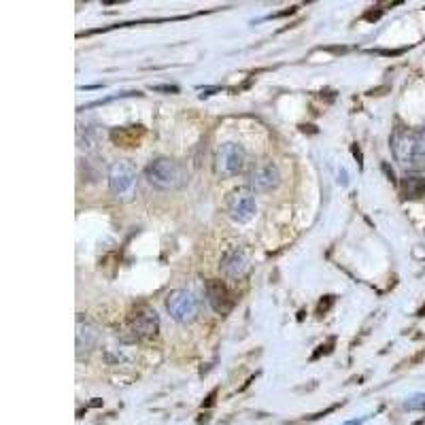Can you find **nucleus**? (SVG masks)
I'll return each instance as SVG.
<instances>
[{
	"mask_svg": "<svg viewBox=\"0 0 425 425\" xmlns=\"http://www.w3.org/2000/svg\"><path fill=\"white\" fill-rule=\"evenodd\" d=\"M389 145L400 168L406 172L425 170V128H398Z\"/></svg>",
	"mask_w": 425,
	"mask_h": 425,
	"instance_id": "f257e3e1",
	"label": "nucleus"
},
{
	"mask_svg": "<svg viewBox=\"0 0 425 425\" xmlns=\"http://www.w3.org/2000/svg\"><path fill=\"white\" fill-rule=\"evenodd\" d=\"M145 177L153 187H158L162 191H175L187 183L185 166L177 160H170V158H156L147 166Z\"/></svg>",
	"mask_w": 425,
	"mask_h": 425,
	"instance_id": "f03ea898",
	"label": "nucleus"
},
{
	"mask_svg": "<svg viewBox=\"0 0 425 425\" xmlns=\"http://www.w3.org/2000/svg\"><path fill=\"white\" fill-rule=\"evenodd\" d=\"M247 162V151L239 143H224L215 153V172L222 179L236 177Z\"/></svg>",
	"mask_w": 425,
	"mask_h": 425,
	"instance_id": "7ed1b4c3",
	"label": "nucleus"
},
{
	"mask_svg": "<svg viewBox=\"0 0 425 425\" xmlns=\"http://www.w3.org/2000/svg\"><path fill=\"white\" fill-rule=\"evenodd\" d=\"M226 212L236 224H247L255 215V196L249 187H236L226 198Z\"/></svg>",
	"mask_w": 425,
	"mask_h": 425,
	"instance_id": "20e7f679",
	"label": "nucleus"
},
{
	"mask_svg": "<svg viewBox=\"0 0 425 425\" xmlns=\"http://www.w3.org/2000/svg\"><path fill=\"white\" fill-rule=\"evenodd\" d=\"M166 310L179 324H189L198 315V300L187 289H172L166 296Z\"/></svg>",
	"mask_w": 425,
	"mask_h": 425,
	"instance_id": "39448f33",
	"label": "nucleus"
},
{
	"mask_svg": "<svg viewBox=\"0 0 425 425\" xmlns=\"http://www.w3.org/2000/svg\"><path fill=\"white\" fill-rule=\"evenodd\" d=\"M137 183V166L130 160H118L109 168V187L118 198H130Z\"/></svg>",
	"mask_w": 425,
	"mask_h": 425,
	"instance_id": "423d86ee",
	"label": "nucleus"
},
{
	"mask_svg": "<svg viewBox=\"0 0 425 425\" xmlns=\"http://www.w3.org/2000/svg\"><path fill=\"white\" fill-rule=\"evenodd\" d=\"M281 183V170L274 162L262 160L255 162L249 172V189L251 191H270L277 189Z\"/></svg>",
	"mask_w": 425,
	"mask_h": 425,
	"instance_id": "0eeeda50",
	"label": "nucleus"
},
{
	"mask_svg": "<svg viewBox=\"0 0 425 425\" xmlns=\"http://www.w3.org/2000/svg\"><path fill=\"white\" fill-rule=\"evenodd\" d=\"M160 330V317L156 310H141L132 317V322L126 328V341H143L149 336H156Z\"/></svg>",
	"mask_w": 425,
	"mask_h": 425,
	"instance_id": "6e6552de",
	"label": "nucleus"
},
{
	"mask_svg": "<svg viewBox=\"0 0 425 425\" xmlns=\"http://www.w3.org/2000/svg\"><path fill=\"white\" fill-rule=\"evenodd\" d=\"M206 300H208L210 308L215 310L217 315H230L234 304H236V298L230 291V287L224 281H217V279H210L206 283Z\"/></svg>",
	"mask_w": 425,
	"mask_h": 425,
	"instance_id": "1a4fd4ad",
	"label": "nucleus"
},
{
	"mask_svg": "<svg viewBox=\"0 0 425 425\" xmlns=\"http://www.w3.org/2000/svg\"><path fill=\"white\" fill-rule=\"evenodd\" d=\"M247 268H249V260H247V253L241 247H232V249H228L222 255L220 270H222L224 277H228V279H243L247 274Z\"/></svg>",
	"mask_w": 425,
	"mask_h": 425,
	"instance_id": "9d476101",
	"label": "nucleus"
},
{
	"mask_svg": "<svg viewBox=\"0 0 425 425\" xmlns=\"http://www.w3.org/2000/svg\"><path fill=\"white\" fill-rule=\"evenodd\" d=\"M98 328L89 322H83V317L77 319V355L81 357L83 353H89L98 345Z\"/></svg>",
	"mask_w": 425,
	"mask_h": 425,
	"instance_id": "9b49d317",
	"label": "nucleus"
},
{
	"mask_svg": "<svg viewBox=\"0 0 425 425\" xmlns=\"http://www.w3.org/2000/svg\"><path fill=\"white\" fill-rule=\"evenodd\" d=\"M143 126H130V128H120L111 132V139L118 143V147H139V141L143 137Z\"/></svg>",
	"mask_w": 425,
	"mask_h": 425,
	"instance_id": "f8f14e48",
	"label": "nucleus"
},
{
	"mask_svg": "<svg viewBox=\"0 0 425 425\" xmlns=\"http://www.w3.org/2000/svg\"><path fill=\"white\" fill-rule=\"evenodd\" d=\"M402 196L404 198H421L425 196V179H404L402 181Z\"/></svg>",
	"mask_w": 425,
	"mask_h": 425,
	"instance_id": "ddd939ff",
	"label": "nucleus"
},
{
	"mask_svg": "<svg viewBox=\"0 0 425 425\" xmlns=\"http://www.w3.org/2000/svg\"><path fill=\"white\" fill-rule=\"evenodd\" d=\"M404 408H406V410H421V408H425V393L410 395V398L404 402Z\"/></svg>",
	"mask_w": 425,
	"mask_h": 425,
	"instance_id": "4468645a",
	"label": "nucleus"
},
{
	"mask_svg": "<svg viewBox=\"0 0 425 425\" xmlns=\"http://www.w3.org/2000/svg\"><path fill=\"white\" fill-rule=\"evenodd\" d=\"M334 302H336V298L334 296H326L322 302L317 304V315H326L332 306H334Z\"/></svg>",
	"mask_w": 425,
	"mask_h": 425,
	"instance_id": "2eb2a0df",
	"label": "nucleus"
},
{
	"mask_svg": "<svg viewBox=\"0 0 425 425\" xmlns=\"http://www.w3.org/2000/svg\"><path fill=\"white\" fill-rule=\"evenodd\" d=\"M334 343H336V341H334V338H330V341H328L326 345H322V347H319V351H315V353H312V357H310V360H319V357H322V355H328V353H332V347H334Z\"/></svg>",
	"mask_w": 425,
	"mask_h": 425,
	"instance_id": "dca6fc26",
	"label": "nucleus"
},
{
	"mask_svg": "<svg viewBox=\"0 0 425 425\" xmlns=\"http://www.w3.org/2000/svg\"><path fill=\"white\" fill-rule=\"evenodd\" d=\"M153 91H166V94H179L177 85H151Z\"/></svg>",
	"mask_w": 425,
	"mask_h": 425,
	"instance_id": "f3484780",
	"label": "nucleus"
},
{
	"mask_svg": "<svg viewBox=\"0 0 425 425\" xmlns=\"http://www.w3.org/2000/svg\"><path fill=\"white\" fill-rule=\"evenodd\" d=\"M336 408H341V404H334V406H330V408H326L324 412H317V414H312V417H308V419H322V417H326V414H330V412H334Z\"/></svg>",
	"mask_w": 425,
	"mask_h": 425,
	"instance_id": "a211bd4d",
	"label": "nucleus"
},
{
	"mask_svg": "<svg viewBox=\"0 0 425 425\" xmlns=\"http://www.w3.org/2000/svg\"><path fill=\"white\" fill-rule=\"evenodd\" d=\"M215 395H217V389H212V391L206 395V400H204V404H202V406H204V408H208V406L215 404Z\"/></svg>",
	"mask_w": 425,
	"mask_h": 425,
	"instance_id": "6ab92c4d",
	"label": "nucleus"
},
{
	"mask_svg": "<svg viewBox=\"0 0 425 425\" xmlns=\"http://www.w3.org/2000/svg\"><path fill=\"white\" fill-rule=\"evenodd\" d=\"M296 11H298V7H291V9H287V11H281V13H274V15H270L268 20H272V18H274V20H277V18H287V15H293Z\"/></svg>",
	"mask_w": 425,
	"mask_h": 425,
	"instance_id": "aec40b11",
	"label": "nucleus"
},
{
	"mask_svg": "<svg viewBox=\"0 0 425 425\" xmlns=\"http://www.w3.org/2000/svg\"><path fill=\"white\" fill-rule=\"evenodd\" d=\"M366 419H368V417H362V419H353V421H347L345 425H362V423H364Z\"/></svg>",
	"mask_w": 425,
	"mask_h": 425,
	"instance_id": "412c9836",
	"label": "nucleus"
},
{
	"mask_svg": "<svg viewBox=\"0 0 425 425\" xmlns=\"http://www.w3.org/2000/svg\"><path fill=\"white\" fill-rule=\"evenodd\" d=\"M379 18H381V11H376V13H374V11L366 13V20H379Z\"/></svg>",
	"mask_w": 425,
	"mask_h": 425,
	"instance_id": "4be33fe9",
	"label": "nucleus"
},
{
	"mask_svg": "<svg viewBox=\"0 0 425 425\" xmlns=\"http://www.w3.org/2000/svg\"><path fill=\"white\" fill-rule=\"evenodd\" d=\"M89 406H94V408H96V406H102V400H100V398H94V400L89 402Z\"/></svg>",
	"mask_w": 425,
	"mask_h": 425,
	"instance_id": "5701e85b",
	"label": "nucleus"
},
{
	"mask_svg": "<svg viewBox=\"0 0 425 425\" xmlns=\"http://www.w3.org/2000/svg\"><path fill=\"white\" fill-rule=\"evenodd\" d=\"M353 153H355V158L360 160V164H362V151H360L357 147H353Z\"/></svg>",
	"mask_w": 425,
	"mask_h": 425,
	"instance_id": "b1692460",
	"label": "nucleus"
},
{
	"mask_svg": "<svg viewBox=\"0 0 425 425\" xmlns=\"http://www.w3.org/2000/svg\"><path fill=\"white\" fill-rule=\"evenodd\" d=\"M412 425H423V421H414Z\"/></svg>",
	"mask_w": 425,
	"mask_h": 425,
	"instance_id": "393cba45",
	"label": "nucleus"
}]
</instances>
